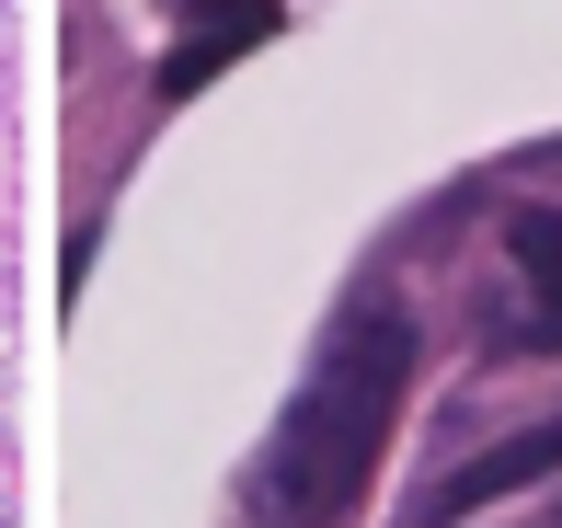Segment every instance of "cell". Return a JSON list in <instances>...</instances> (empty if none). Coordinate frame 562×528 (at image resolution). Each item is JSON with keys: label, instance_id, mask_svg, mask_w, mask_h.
I'll list each match as a JSON object with an SVG mask.
<instances>
[{"label": "cell", "instance_id": "5b68a950", "mask_svg": "<svg viewBox=\"0 0 562 528\" xmlns=\"http://www.w3.org/2000/svg\"><path fill=\"white\" fill-rule=\"evenodd\" d=\"M551 528H562V517H551Z\"/></svg>", "mask_w": 562, "mask_h": 528}, {"label": "cell", "instance_id": "7a4b0ae2", "mask_svg": "<svg viewBox=\"0 0 562 528\" xmlns=\"http://www.w3.org/2000/svg\"><path fill=\"white\" fill-rule=\"evenodd\" d=\"M505 254H517V322H494V345L562 357V207H517L505 218Z\"/></svg>", "mask_w": 562, "mask_h": 528}, {"label": "cell", "instance_id": "277c9868", "mask_svg": "<svg viewBox=\"0 0 562 528\" xmlns=\"http://www.w3.org/2000/svg\"><path fill=\"white\" fill-rule=\"evenodd\" d=\"M184 35H218V46H265L276 35V0H161Z\"/></svg>", "mask_w": 562, "mask_h": 528}, {"label": "cell", "instance_id": "3957f363", "mask_svg": "<svg viewBox=\"0 0 562 528\" xmlns=\"http://www.w3.org/2000/svg\"><path fill=\"white\" fill-rule=\"evenodd\" d=\"M551 471H562V414L551 425H517V437H505V448H482V460H459L448 471V483L437 494H425V528H448V517H471V506H494V494H528V483H551Z\"/></svg>", "mask_w": 562, "mask_h": 528}, {"label": "cell", "instance_id": "6da1fadb", "mask_svg": "<svg viewBox=\"0 0 562 528\" xmlns=\"http://www.w3.org/2000/svg\"><path fill=\"white\" fill-rule=\"evenodd\" d=\"M402 391H414V311L402 299H356L322 334L299 402L276 414L265 460H252L241 528H345L379 448H391V425H402Z\"/></svg>", "mask_w": 562, "mask_h": 528}]
</instances>
